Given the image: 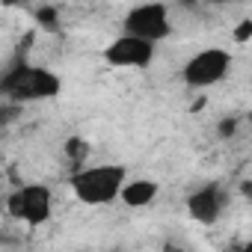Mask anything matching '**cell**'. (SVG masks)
Masks as SVG:
<instances>
[{"instance_id": "obj_1", "label": "cell", "mask_w": 252, "mask_h": 252, "mask_svg": "<svg viewBox=\"0 0 252 252\" xmlns=\"http://www.w3.org/2000/svg\"><path fill=\"white\" fill-rule=\"evenodd\" d=\"M63 92V80L42 65L33 63H18L0 77V95L9 104H33V101H51Z\"/></svg>"}, {"instance_id": "obj_2", "label": "cell", "mask_w": 252, "mask_h": 252, "mask_svg": "<svg viewBox=\"0 0 252 252\" xmlns=\"http://www.w3.org/2000/svg\"><path fill=\"white\" fill-rule=\"evenodd\" d=\"M128 181V169L119 163H98V166H80L71 172L68 187L77 196V202L89 205V208H101V205H113Z\"/></svg>"}, {"instance_id": "obj_3", "label": "cell", "mask_w": 252, "mask_h": 252, "mask_svg": "<svg viewBox=\"0 0 252 252\" xmlns=\"http://www.w3.org/2000/svg\"><path fill=\"white\" fill-rule=\"evenodd\" d=\"M6 214L30 228H39L51 220L54 214V193L48 184H21L6 196Z\"/></svg>"}, {"instance_id": "obj_4", "label": "cell", "mask_w": 252, "mask_h": 252, "mask_svg": "<svg viewBox=\"0 0 252 252\" xmlns=\"http://www.w3.org/2000/svg\"><path fill=\"white\" fill-rule=\"evenodd\" d=\"M122 33L143 39L149 45H160L172 36V21H169V6L166 3H143L128 9V15L122 18Z\"/></svg>"}, {"instance_id": "obj_5", "label": "cell", "mask_w": 252, "mask_h": 252, "mask_svg": "<svg viewBox=\"0 0 252 252\" xmlns=\"http://www.w3.org/2000/svg\"><path fill=\"white\" fill-rule=\"evenodd\" d=\"M228 71H231V54L225 48H205V51H196L184 63L181 80L190 89H211L220 80H225Z\"/></svg>"}, {"instance_id": "obj_6", "label": "cell", "mask_w": 252, "mask_h": 252, "mask_svg": "<svg viewBox=\"0 0 252 252\" xmlns=\"http://www.w3.org/2000/svg\"><path fill=\"white\" fill-rule=\"evenodd\" d=\"M155 54H158L155 45L122 33L104 48V63L113 68H137L140 71V68H149L155 63Z\"/></svg>"}, {"instance_id": "obj_7", "label": "cell", "mask_w": 252, "mask_h": 252, "mask_svg": "<svg viewBox=\"0 0 252 252\" xmlns=\"http://www.w3.org/2000/svg\"><path fill=\"white\" fill-rule=\"evenodd\" d=\"M184 205H187L190 220H196L202 225H214L222 214V190L217 184H205V187L193 190Z\"/></svg>"}, {"instance_id": "obj_8", "label": "cell", "mask_w": 252, "mask_h": 252, "mask_svg": "<svg viewBox=\"0 0 252 252\" xmlns=\"http://www.w3.org/2000/svg\"><path fill=\"white\" fill-rule=\"evenodd\" d=\"M119 199L128 205V208H149L158 199V184L149 178H128L119 193Z\"/></svg>"}, {"instance_id": "obj_9", "label": "cell", "mask_w": 252, "mask_h": 252, "mask_svg": "<svg viewBox=\"0 0 252 252\" xmlns=\"http://www.w3.org/2000/svg\"><path fill=\"white\" fill-rule=\"evenodd\" d=\"M21 116V107L18 104H9V101H0V131L9 128V125Z\"/></svg>"}, {"instance_id": "obj_10", "label": "cell", "mask_w": 252, "mask_h": 252, "mask_svg": "<svg viewBox=\"0 0 252 252\" xmlns=\"http://www.w3.org/2000/svg\"><path fill=\"white\" fill-rule=\"evenodd\" d=\"M252 39V21L246 18V21H240V27H234V42L237 45H246Z\"/></svg>"}, {"instance_id": "obj_11", "label": "cell", "mask_w": 252, "mask_h": 252, "mask_svg": "<svg viewBox=\"0 0 252 252\" xmlns=\"http://www.w3.org/2000/svg\"><path fill=\"white\" fill-rule=\"evenodd\" d=\"M163 252H184V249H175V246H172V243H169V246H166V249H163Z\"/></svg>"}]
</instances>
